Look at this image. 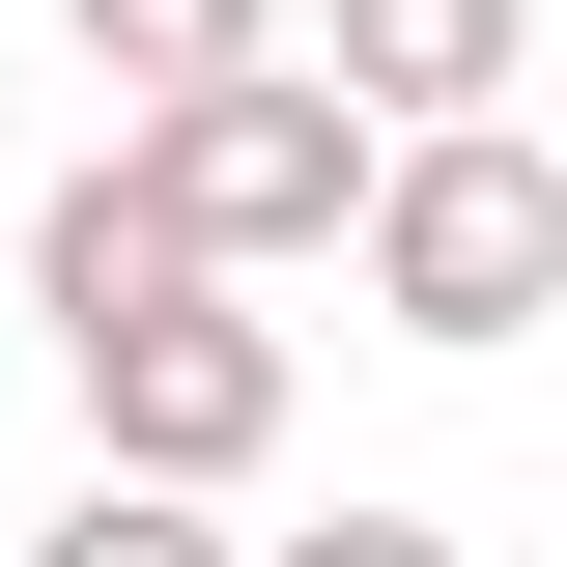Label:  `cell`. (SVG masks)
<instances>
[{
    "mask_svg": "<svg viewBox=\"0 0 567 567\" xmlns=\"http://www.w3.org/2000/svg\"><path fill=\"white\" fill-rule=\"evenodd\" d=\"M341 284L398 312V341H454V369L539 341V312H567V171H539L511 114H398L369 199H341Z\"/></svg>",
    "mask_w": 567,
    "mask_h": 567,
    "instance_id": "6da1fadb",
    "label": "cell"
},
{
    "mask_svg": "<svg viewBox=\"0 0 567 567\" xmlns=\"http://www.w3.org/2000/svg\"><path fill=\"white\" fill-rule=\"evenodd\" d=\"M114 171H142L171 227H199L227 284H284V256H341V199H369V114H341V85H312V58L256 29V58L142 85V114H114Z\"/></svg>",
    "mask_w": 567,
    "mask_h": 567,
    "instance_id": "7a4b0ae2",
    "label": "cell"
},
{
    "mask_svg": "<svg viewBox=\"0 0 567 567\" xmlns=\"http://www.w3.org/2000/svg\"><path fill=\"white\" fill-rule=\"evenodd\" d=\"M58 398H85V454H114V483H256L312 369H284V312L199 256V284H142V312H85V341H58Z\"/></svg>",
    "mask_w": 567,
    "mask_h": 567,
    "instance_id": "3957f363",
    "label": "cell"
},
{
    "mask_svg": "<svg viewBox=\"0 0 567 567\" xmlns=\"http://www.w3.org/2000/svg\"><path fill=\"white\" fill-rule=\"evenodd\" d=\"M312 85H341L369 142H398V114H511V85H539V0H341Z\"/></svg>",
    "mask_w": 567,
    "mask_h": 567,
    "instance_id": "277c9868",
    "label": "cell"
},
{
    "mask_svg": "<svg viewBox=\"0 0 567 567\" xmlns=\"http://www.w3.org/2000/svg\"><path fill=\"white\" fill-rule=\"evenodd\" d=\"M142 284H199V227H171L114 142H85L58 199H29V341H85V312H142Z\"/></svg>",
    "mask_w": 567,
    "mask_h": 567,
    "instance_id": "5b68a950",
    "label": "cell"
},
{
    "mask_svg": "<svg viewBox=\"0 0 567 567\" xmlns=\"http://www.w3.org/2000/svg\"><path fill=\"white\" fill-rule=\"evenodd\" d=\"M256 29H284V0H58V58L114 85V114H142V85H199V58H256Z\"/></svg>",
    "mask_w": 567,
    "mask_h": 567,
    "instance_id": "8992f818",
    "label": "cell"
},
{
    "mask_svg": "<svg viewBox=\"0 0 567 567\" xmlns=\"http://www.w3.org/2000/svg\"><path fill=\"white\" fill-rule=\"evenodd\" d=\"M29 567H227V483H114V454H85Z\"/></svg>",
    "mask_w": 567,
    "mask_h": 567,
    "instance_id": "52a82bcc",
    "label": "cell"
},
{
    "mask_svg": "<svg viewBox=\"0 0 567 567\" xmlns=\"http://www.w3.org/2000/svg\"><path fill=\"white\" fill-rule=\"evenodd\" d=\"M227 567H483L454 511H312V539H227Z\"/></svg>",
    "mask_w": 567,
    "mask_h": 567,
    "instance_id": "ba28073f",
    "label": "cell"
}]
</instances>
